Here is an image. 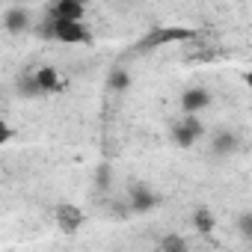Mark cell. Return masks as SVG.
<instances>
[{
	"label": "cell",
	"instance_id": "1",
	"mask_svg": "<svg viewBox=\"0 0 252 252\" xmlns=\"http://www.w3.org/2000/svg\"><path fill=\"white\" fill-rule=\"evenodd\" d=\"M196 36H199V30L184 27V24H158V27H152V30H149L137 45H134V54H146V51H155V48L193 42Z\"/></svg>",
	"mask_w": 252,
	"mask_h": 252
},
{
	"label": "cell",
	"instance_id": "2",
	"mask_svg": "<svg viewBox=\"0 0 252 252\" xmlns=\"http://www.w3.org/2000/svg\"><path fill=\"white\" fill-rule=\"evenodd\" d=\"M48 18V15H45ZM51 21V18H48ZM51 39L54 42H68V45H83L92 42V33L83 24H71V21H51Z\"/></svg>",
	"mask_w": 252,
	"mask_h": 252
},
{
	"label": "cell",
	"instance_id": "3",
	"mask_svg": "<svg viewBox=\"0 0 252 252\" xmlns=\"http://www.w3.org/2000/svg\"><path fill=\"white\" fill-rule=\"evenodd\" d=\"M158 205H160V196H158L152 187H146V184H134V187H131L128 214H146V211H152V208H158Z\"/></svg>",
	"mask_w": 252,
	"mask_h": 252
},
{
	"label": "cell",
	"instance_id": "4",
	"mask_svg": "<svg viewBox=\"0 0 252 252\" xmlns=\"http://www.w3.org/2000/svg\"><path fill=\"white\" fill-rule=\"evenodd\" d=\"M83 220H86V214L77 205H71V202L57 205V225H60L63 234H77L80 225H83Z\"/></svg>",
	"mask_w": 252,
	"mask_h": 252
},
{
	"label": "cell",
	"instance_id": "5",
	"mask_svg": "<svg viewBox=\"0 0 252 252\" xmlns=\"http://www.w3.org/2000/svg\"><path fill=\"white\" fill-rule=\"evenodd\" d=\"M86 15L83 3H77V0H57V3L48 6V18L51 21H71V24H80Z\"/></svg>",
	"mask_w": 252,
	"mask_h": 252
},
{
	"label": "cell",
	"instance_id": "6",
	"mask_svg": "<svg viewBox=\"0 0 252 252\" xmlns=\"http://www.w3.org/2000/svg\"><path fill=\"white\" fill-rule=\"evenodd\" d=\"M211 104V92L205 89V86H193V89H187L184 95H181V110L187 113V116H196L199 110H205Z\"/></svg>",
	"mask_w": 252,
	"mask_h": 252
},
{
	"label": "cell",
	"instance_id": "7",
	"mask_svg": "<svg viewBox=\"0 0 252 252\" xmlns=\"http://www.w3.org/2000/svg\"><path fill=\"white\" fill-rule=\"evenodd\" d=\"M33 80H36L39 92H57V89H63V80H60L57 68H51V65L33 68Z\"/></svg>",
	"mask_w": 252,
	"mask_h": 252
},
{
	"label": "cell",
	"instance_id": "8",
	"mask_svg": "<svg viewBox=\"0 0 252 252\" xmlns=\"http://www.w3.org/2000/svg\"><path fill=\"white\" fill-rule=\"evenodd\" d=\"M3 24H6V30H9V33H21V30H27V27H30V12H27L24 6L9 9V12H6V18H3Z\"/></svg>",
	"mask_w": 252,
	"mask_h": 252
},
{
	"label": "cell",
	"instance_id": "9",
	"mask_svg": "<svg viewBox=\"0 0 252 252\" xmlns=\"http://www.w3.org/2000/svg\"><path fill=\"white\" fill-rule=\"evenodd\" d=\"M211 149H214V155H231V152H237V134H231V131H220V134L214 137Z\"/></svg>",
	"mask_w": 252,
	"mask_h": 252
},
{
	"label": "cell",
	"instance_id": "10",
	"mask_svg": "<svg viewBox=\"0 0 252 252\" xmlns=\"http://www.w3.org/2000/svg\"><path fill=\"white\" fill-rule=\"evenodd\" d=\"M196 140H199V137H196V134H190V128H184V125H181V119L172 125V143H175V146H181V149H190Z\"/></svg>",
	"mask_w": 252,
	"mask_h": 252
},
{
	"label": "cell",
	"instance_id": "11",
	"mask_svg": "<svg viewBox=\"0 0 252 252\" xmlns=\"http://www.w3.org/2000/svg\"><path fill=\"white\" fill-rule=\"evenodd\" d=\"M193 225H196V231H199V234H211L217 222H214V214H211L208 208H199V211L193 214Z\"/></svg>",
	"mask_w": 252,
	"mask_h": 252
},
{
	"label": "cell",
	"instance_id": "12",
	"mask_svg": "<svg viewBox=\"0 0 252 252\" xmlns=\"http://www.w3.org/2000/svg\"><path fill=\"white\" fill-rule=\"evenodd\" d=\"M107 86H110L113 92H125V89L131 86V74L125 71V68H113L110 77H107Z\"/></svg>",
	"mask_w": 252,
	"mask_h": 252
},
{
	"label": "cell",
	"instance_id": "13",
	"mask_svg": "<svg viewBox=\"0 0 252 252\" xmlns=\"http://www.w3.org/2000/svg\"><path fill=\"white\" fill-rule=\"evenodd\" d=\"M18 92H21L24 98H39V95H42L39 86H36V80H33V71H24V74L18 77Z\"/></svg>",
	"mask_w": 252,
	"mask_h": 252
},
{
	"label": "cell",
	"instance_id": "14",
	"mask_svg": "<svg viewBox=\"0 0 252 252\" xmlns=\"http://www.w3.org/2000/svg\"><path fill=\"white\" fill-rule=\"evenodd\" d=\"M160 252H187V240L181 234H163L160 237Z\"/></svg>",
	"mask_w": 252,
	"mask_h": 252
},
{
	"label": "cell",
	"instance_id": "15",
	"mask_svg": "<svg viewBox=\"0 0 252 252\" xmlns=\"http://www.w3.org/2000/svg\"><path fill=\"white\" fill-rule=\"evenodd\" d=\"M181 125H184V128H190V134H196V137H205V125H202L196 116H184V119H181Z\"/></svg>",
	"mask_w": 252,
	"mask_h": 252
},
{
	"label": "cell",
	"instance_id": "16",
	"mask_svg": "<svg viewBox=\"0 0 252 252\" xmlns=\"http://www.w3.org/2000/svg\"><path fill=\"white\" fill-rule=\"evenodd\" d=\"M110 178H113L110 166H107V163H101V166H98V190H107V187H110Z\"/></svg>",
	"mask_w": 252,
	"mask_h": 252
},
{
	"label": "cell",
	"instance_id": "17",
	"mask_svg": "<svg viewBox=\"0 0 252 252\" xmlns=\"http://www.w3.org/2000/svg\"><path fill=\"white\" fill-rule=\"evenodd\" d=\"M240 234L243 237H252V214H243L240 217Z\"/></svg>",
	"mask_w": 252,
	"mask_h": 252
},
{
	"label": "cell",
	"instance_id": "18",
	"mask_svg": "<svg viewBox=\"0 0 252 252\" xmlns=\"http://www.w3.org/2000/svg\"><path fill=\"white\" fill-rule=\"evenodd\" d=\"M9 137H12V131H9V125H6L3 119H0V146H3V143H6Z\"/></svg>",
	"mask_w": 252,
	"mask_h": 252
}]
</instances>
